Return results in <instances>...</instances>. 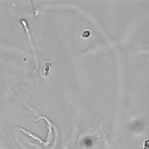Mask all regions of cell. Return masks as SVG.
Returning <instances> with one entry per match:
<instances>
[{
    "label": "cell",
    "mask_w": 149,
    "mask_h": 149,
    "mask_svg": "<svg viewBox=\"0 0 149 149\" xmlns=\"http://www.w3.org/2000/svg\"><path fill=\"white\" fill-rule=\"evenodd\" d=\"M22 23L24 27V30H25V31H26V35H27V39H28L29 42L30 44V46L31 49L32 51V53H33V57H34V61H35V63H36V68L35 69V70L34 71V72H35L37 70V67H38V58H37V53H36V49H35V47H34V45L32 38L31 37V35H30V31H29V27L27 26V23H26V22L24 20H22Z\"/></svg>",
    "instance_id": "6da1fadb"
}]
</instances>
